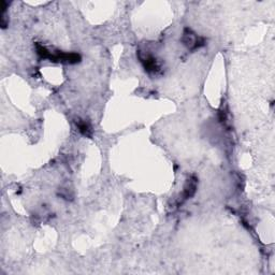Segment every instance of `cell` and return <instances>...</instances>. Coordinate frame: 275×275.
<instances>
[{
    "label": "cell",
    "instance_id": "obj_4",
    "mask_svg": "<svg viewBox=\"0 0 275 275\" xmlns=\"http://www.w3.org/2000/svg\"><path fill=\"white\" fill-rule=\"evenodd\" d=\"M197 185H198V180H197L195 176H192V178H189L186 181L184 189H183V192L180 197L179 204H183L186 200L194 197V195L196 194V190H197Z\"/></svg>",
    "mask_w": 275,
    "mask_h": 275
},
{
    "label": "cell",
    "instance_id": "obj_5",
    "mask_svg": "<svg viewBox=\"0 0 275 275\" xmlns=\"http://www.w3.org/2000/svg\"><path fill=\"white\" fill-rule=\"evenodd\" d=\"M76 127L79 131L82 133L84 137L86 138H91L93 137V129H91V126L89 123L83 121V119H76Z\"/></svg>",
    "mask_w": 275,
    "mask_h": 275
},
{
    "label": "cell",
    "instance_id": "obj_2",
    "mask_svg": "<svg viewBox=\"0 0 275 275\" xmlns=\"http://www.w3.org/2000/svg\"><path fill=\"white\" fill-rule=\"evenodd\" d=\"M181 41L189 51L198 50V48L204 46L207 43L206 39H204L203 37L198 36V34H197L194 30H192L188 27L184 28V30H183Z\"/></svg>",
    "mask_w": 275,
    "mask_h": 275
},
{
    "label": "cell",
    "instance_id": "obj_1",
    "mask_svg": "<svg viewBox=\"0 0 275 275\" xmlns=\"http://www.w3.org/2000/svg\"><path fill=\"white\" fill-rule=\"evenodd\" d=\"M36 51L41 59H48L53 62H61L69 63V65H74L81 61V55L77 53H65L60 51L51 52L50 50L40 43H36Z\"/></svg>",
    "mask_w": 275,
    "mask_h": 275
},
{
    "label": "cell",
    "instance_id": "obj_3",
    "mask_svg": "<svg viewBox=\"0 0 275 275\" xmlns=\"http://www.w3.org/2000/svg\"><path fill=\"white\" fill-rule=\"evenodd\" d=\"M139 58L145 71L150 74H157L160 71L158 60L150 54H139Z\"/></svg>",
    "mask_w": 275,
    "mask_h": 275
}]
</instances>
